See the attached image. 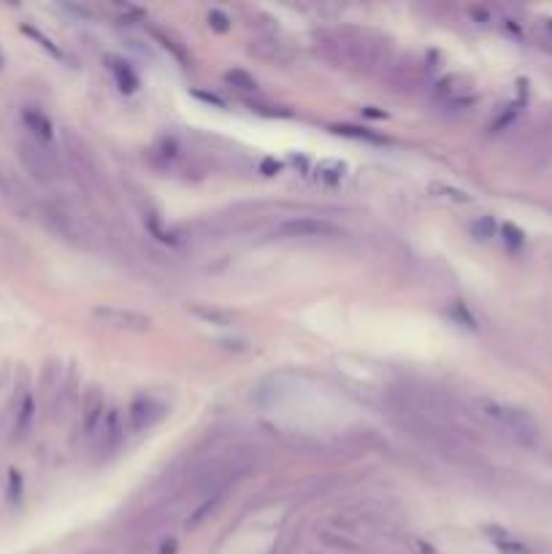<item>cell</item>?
I'll use <instances>...</instances> for the list:
<instances>
[{
	"label": "cell",
	"instance_id": "3957f363",
	"mask_svg": "<svg viewBox=\"0 0 552 554\" xmlns=\"http://www.w3.org/2000/svg\"><path fill=\"white\" fill-rule=\"evenodd\" d=\"M274 233L279 238H328V235H336L339 227L315 217H295V219L279 222Z\"/></svg>",
	"mask_w": 552,
	"mask_h": 554
},
{
	"label": "cell",
	"instance_id": "7c38bea8",
	"mask_svg": "<svg viewBox=\"0 0 552 554\" xmlns=\"http://www.w3.org/2000/svg\"><path fill=\"white\" fill-rule=\"evenodd\" d=\"M490 535L496 538V546H499L504 554H531L525 543H520L517 538H512V535H507V533H501V530H490Z\"/></svg>",
	"mask_w": 552,
	"mask_h": 554
},
{
	"label": "cell",
	"instance_id": "ba28073f",
	"mask_svg": "<svg viewBox=\"0 0 552 554\" xmlns=\"http://www.w3.org/2000/svg\"><path fill=\"white\" fill-rule=\"evenodd\" d=\"M33 416H36V403H33V395H25L17 406V416H14V439H25L28 430L33 424Z\"/></svg>",
	"mask_w": 552,
	"mask_h": 554
},
{
	"label": "cell",
	"instance_id": "7a4b0ae2",
	"mask_svg": "<svg viewBox=\"0 0 552 554\" xmlns=\"http://www.w3.org/2000/svg\"><path fill=\"white\" fill-rule=\"evenodd\" d=\"M92 317L108 328H116V330H133V333H147L152 320L141 312H133V309H119V305H98L92 312Z\"/></svg>",
	"mask_w": 552,
	"mask_h": 554
},
{
	"label": "cell",
	"instance_id": "4fadbf2b",
	"mask_svg": "<svg viewBox=\"0 0 552 554\" xmlns=\"http://www.w3.org/2000/svg\"><path fill=\"white\" fill-rule=\"evenodd\" d=\"M468 230L476 241H487V238H493V233H496V222L490 217H479L468 225Z\"/></svg>",
	"mask_w": 552,
	"mask_h": 554
},
{
	"label": "cell",
	"instance_id": "2e32d148",
	"mask_svg": "<svg viewBox=\"0 0 552 554\" xmlns=\"http://www.w3.org/2000/svg\"><path fill=\"white\" fill-rule=\"evenodd\" d=\"M20 487H22V479H20V473H12V501H17L20 498Z\"/></svg>",
	"mask_w": 552,
	"mask_h": 554
},
{
	"label": "cell",
	"instance_id": "277c9868",
	"mask_svg": "<svg viewBox=\"0 0 552 554\" xmlns=\"http://www.w3.org/2000/svg\"><path fill=\"white\" fill-rule=\"evenodd\" d=\"M20 157H22V162H25V168L30 170L33 178H38V181H52L54 178L57 165H54V154L46 146L28 138V141L20 144Z\"/></svg>",
	"mask_w": 552,
	"mask_h": 554
},
{
	"label": "cell",
	"instance_id": "30bf717a",
	"mask_svg": "<svg viewBox=\"0 0 552 554\" xmlns=\"http://www.w3.org/2000/svg\"><path fill=\"white\" fill-rule=\"evenodd\" d=\"M111 74L116 76L119 90L136 92V87H139V76L131 71V66H128V63H119V59H111Z\"/></svg>",
	"mask_w": 552,
	"mask_h": 554
},
{
	"label": "cell",
	"instance_id": "e0dca14e",
	"mask_svg": "<svg viewBox=\"0 0 552 554\" xmlns=\"http://www.w3.org/2000/svg\"><path fill=\"white\" fill-rule=\"evenodd\" d=\"M173 549H176V543H173V538H171V543H165L160 554H173Z\"/></svg>",
	"mask_w": 552,
	"mask_h": 554
},
{
	"label": "cell",
	"instance_id": "5b68a950",
	"mask_svg": "<svg viewBox=\"0 0 552 554\" xmlns=\"http://www.w3.org/2000/svg\"><path fill=\"white\" fill-rule=\"evenodd\" d=\"M22 125H25L30 141H36V144H41V146H46V149L54 144V125H52V119H49L41 108L25 106V108H22Z\"/></svg>",
	"mask_w": 552,
	"mask_h": 554
},
{
	"label": "cell",
	"instance_id": "52a82bcc",
	"mask_svg": "<svg viewBox=\"0 0 552 554\" xmlns=\"http://www.w3.org/2000/svg\"><path fill=\"white\" fill-rule=\"evenodd\" d=\"M103 411H106V403H103V392L98 387H92L82 403V427H84V436H92L95 430L103 424Z\"/></svg>",
	"mask_w": 552,
	"mask_h": 554
},
{
	"label": "cell",
	"instance_id": "8fae6325",
	"mask_svg": "<svg viewBox=\"0 0 552 554\" xmlns=\"http://www.w3.org/2000/svg\"><path fill=\"white\" fill-rule=\"evenodd\" d=\"M428 193H434L436 198H444V201H452V203H471V195L458 190V187H447V184H428Z\"/></svg>",
	"mask_w": 552,
	"mask_h": 554
},
{
	"label": "cell",
	"instance_id": "5bb4252c",
	"mask_svg": "<svg viewBox=\"0 0 552 554\" xmlns=\"http://www.w3.org/2000/svg\"><path fill=\"white\" fill-rule=\"evenodd\" d=\"M209 25H212L214 30H220V33H228V30H230V17L214 9V12H209Z\"/></svg>",
	"mask_w": 552,
	"mask_h": 554
},
{
	"label": "cell",
	"instance_id": "9a60e30c",
	"mask_svg": "<svg viewBox=\"0 0 552 554\" xmlns=\"http://www.w3.org/2000/svg\"><path fill=\"white\" fill-rule=\"evenodd\" d=\"M504 233L509 235V243H523V233L512 225H504Z\"/></svg>",
	"mask_w": 552,
	"mask_h": 554
},
{
	"label": "cell",
	"instance_id": "9c48e42d",
	"mask_svg": "<svg viewBox=\"0 0 552 554\" xmlns=\"http://www.w3.org/2000/svg\"><path fill=\"white\" fill-rule=\"evenodd\" d=\"M222 501H225V498H222V492H214V495H209V498H206V501H204L196 511H193V517H190L188 527H198V525H204V522H206V519H209V517H212L220 506H222Z\"/></svg>",
	"mask_w": 552,
	"mask_h": 554
},
{
	"label": "cell",
	"instance_id": "6da1fadb",
	"mask_svg": "<svg viewBox=\"0 0 552 554\" xmlns=\"http://www.w3.org/2000/svg\"><path fill=\"white\" fill-rule=\"evenodd\" d=\"M479 414L487 419V422H493L499 424L501 430H507V433H512L517 441H525L531 444L536 436H539V424L536 419L523 411V408H515V406H507V403H499V400H490V398H482L476 403Z\"/></svg>",
	"mask_w": 552,
	"mask_h": 554
},
{
	"label": "cell",
	"instance_id": "8992f818",
	"mask_svg": "<svg viewBox=\"0 0 552 554\" xmlns=\"http://www.w3.org/2000/svg\"><path fill=\"white\" fill-rule=\"evenodd\" d=\"M165 416V406L157 403L155 398H139L131 411H128V427L133 433H141V430L152 427L155 422H160Z\"/></svg>",
	"mask_w": 552,
	"mask_h": 554
}]
</instances>
